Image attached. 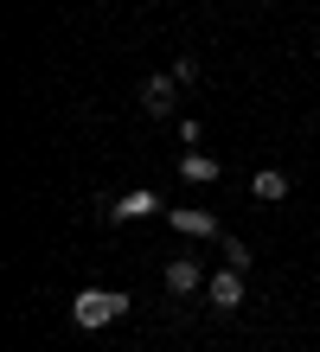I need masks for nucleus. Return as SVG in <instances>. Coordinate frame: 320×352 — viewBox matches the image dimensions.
<instances>
[{
  "label": "nucleus",
  "instance_id": "obj_1",
  "mask_svg": "<svg viewBox=\"0 0 320 352\" xmlns=\"http://www.w3.org/2000/svg\"><path fill=\"white\" fill-rule=\"evenodd\" d=\"M128 314V295L122 288H83V295L71 301V320L90 333V327H109V320H122Z\"/></svg>",
  "mask_w": 320,
  "mask_h": 352
},
{
  "label": "nucleus",
  "instance_id": "obj_2",
  "mask_svg": "<svg viewBox=\"0 0 320 352\" xmlns=\"http://www.w3.org/2000/svg\"><path fill=\"white\" fill-rule=\"evenodd\" d=\"M154 212H160V199L147 192V186H135V192H122V199L109 205V218H116V224H135V218H154Z\"/></svg>",
  "mask_w": 320,
  "mask_h": 352
},
{
  "label": "nucleus",
  "instance_id": "obj_3",
  "mask_svg": "<svg viewBox=\"0 0 320 352\" xmlns=\"http://www.w3.org/2000/svg\"><path fill=\"white\" fill-rule=\"evenodd\" d=\"M167 224H173L180 237H224L218 218H211V212H192V205H173V212H167Z\"/></svg>",
  "mask_w": 320,
  "mask_h": 352
},
{
  "label": "nucleus",
  "instance_id": "obj_4",
  "mask_svg": "<svg viewBox=\"0 0 320 352\" xmlns=\"http://www.w3.org/2000/svg\"><path fill=\"white\" fill-rule=\"evenodd\" d=\"M205 301L231 314V307L244 301V269H224V276H211V282H205Z\"/></svg>",
  "mask_w": 320,
  "mask_h": 352
},
{
  "label": "nucleus",
  "instance_id": "obj_5",
  "mask_svg": "<svg viewBox=\"0 0 320 352\" xmlns=\"http://www.w3.org/2000/svg\"><path fill=\"white\" fill-rule=\"evenodd\" d=\"M167 288H173V295H199V288H205V269L192 263V256H173V263H167Z\"/></svg>",
  "mask_w": 320,
  "mask_h": 352
},
{
  "label": "nucleus",
  "instance_id": "obj_6",
  "mask_svg": "<svg viewBox=\"0 0 320 352\" xmlns=\"http://www.w3.org/2000/svg\"><path fill=\"white\" fill-rule=\"evenodd\" d=\"M173 77H147V84H141V109L147 116H173Z\"/></svg>",
  "mask_w": 320,
  "mask_h": 352
},
{
  "label": "nucleus",
  "instance_id": "obj_7",
  "mask_svg": "<svg viewBox=\"0 0 320 352\" xmlns=\"http://www.w3.org/2000/svg\"><path fill=\"white\" fill-rule=\"evenodd\" d=\"M250 199H256V205H282V199H288V173H275V167H263V173L250 179Z\"/></svg>",
  "mask_w": 320,
  "mask_h": 352
},
{
  "label": "nucleus",
  "instance_id": "obj_8",
  "mask_svg": "<svg viewBox=\"0 0 320 352\" xmlns=\"http://www.w3.org/2000/svg\"><path fill=\"white\" fill-rule=\"evenodd\" d=\"M218 173H224V167H218L211 154H180V179H186V186H211Z\"/></svg>",
  "mask_w": 320,
  "mask_h": 352
},
{
  "label": "nucleus",
  "instance_id": "obj_9",
  "mask_svg": "<svg viewBox=\"0 0 320 352\" xmlns=\"http://www.w3.org/2000/svg\"><path fill=\"white\" fill-rule=\"evenodd\" d=\"M224 243V269H250V250H244V237H218Z\"/></svg>",
  "mask_w": 320,
  "mask_h": 352
},
{
  "label": "nucleus",
  "instance_id": "obj_10",
  "mask_svg": "<svg viewBox=\"0 0 320 352\" xmlns=\"http://www.w3.org/2000/svg\"><path fill=\"white\" fill-rule=\"evenodd\" d=\"M199 135H205V129H199V116H180V141H186V148H199Z\"/></svg>",
  "mask_w": 320,
  "mask_h": 352
},
{
  "label": "nucleus",
  "instance_id": "obj_11",
  "mask_svg": "<svg viewBox=\"0 0 320 352\" xmlns=\"http://www.w3.org/2000/svg\"><path fill=\"white\" fill-rule=\"evenodd\" d=\"M167 77H173V84H192V77H199V58H180V65L167 71Z\"/></svg>",
  "mask_w": 320,
  "mask_h": 352
}]
</instances>
